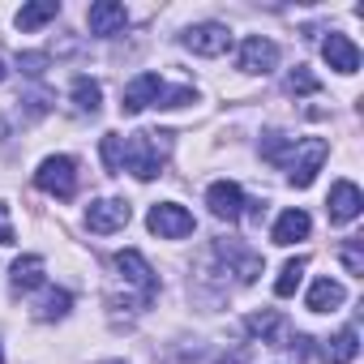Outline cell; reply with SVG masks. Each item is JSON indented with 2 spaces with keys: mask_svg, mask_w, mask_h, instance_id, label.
<instances>
[{
  "mask_svg": "<svg viewBox=\"0 0 364 364\" xmlns=\"http://www.w3.org/2000/svg\"><path fill=\"white\" fill-rule=\"evenodd\" d=\"M167 154H171V133H150V129L133 133V137H124V167L120 171H133L137 180H154L163 171Z\"/></svg>",
  "mask_w": 364,
  "mask_h": 364,
  "instance_id": "cell-1",
  "label": "cell"
},
{
  "mask_svg": "<svg viewBox=\"0 0 364 364\" xmlns=\"http://www.w3.org/2000/svg\"><path fill=\"white\" fill-rule=\"evenodd\" d=\"M206 262H215V266H219L223 287H228V274H232L240 287L257 283V274H262V257H257L253 249L236 245V240H215V245H210V253H206Z\"/></svg>",
  "mask_w": 364,
  "mask_h": 364,
  "instance_id": "cell-2",
  "label": "cell"
},
{
  "mask_svg": "<svg viewBox=\"0 0 364 364\" xmlns=\"http://www.w3.org/2000/svg\"><path fill=\"white\" fill-rule=\"evenodd\" d=\"M330 159V141L326 137H300L296 146H291V159L283 163L287 167V180L296 189H309L313 180H317V171H321V163Z\"/></svg>",
  "mask_w": 364,
  "mask_h": 364,
  "instance_id": "cell-3",
  "label": "cell"
},
{
  "mask_svg": "<svg viewBox=\"0 0 364 364\" xmlns=\"http://www.w3.org/2000/svg\"><path fill=\"white\" fill-rule=\"evenodd\" d=\"M35 185L48 193V198H73L77 193V163L69 159V154H48L43 163H39V171H35Z\"/></svg>",
  "mask_w": 364,
  "mask_h": 364,
  "instance_id": "cell-4",
  "label": "cell"
},
{
  "mask_svg": "<svg viewBox=\"0 0 364 364\" xmlns=\"http://www.w3.org/2000/svg\"><path fill=\"white\" fill-rule=\"evenodd\" d=\"M180 48H189L193 56H223V52H232V31L223 26V22H193V26H185L180 31Z\"/></svg>",
  "mask_w": 364,
  "mask_h": 364,
  "instance_id": "cell-5",
  "label": "cell"
},
{
  "mask_svg": "<svg viewBox=\"0 0 364 364\" xmlns=\"http://www.w3.org/2000/svg\"><path fill=\"white\" fill-rule=\"evenodd\" d=\"M116 270H120L124 287H133V291H137V300H141V304H150V300L159 296V274L150 270V262H146L137 249H120V253H116Z\"/></svg>",
  "mask_w": 364,
  "mask_h": 364,
  "instance_id": "cell-6",
  "label": "cell"
},
{
  "mask_svg": "<svg viewBox=\"0 0 364 364\" xmlns=\"http://www.w3.org/2000/svg\"><path fill=\"white\" fill-rule=\"evenodd\" d=\"M146 228L159 240H185V236H193V215L180 206V202H159V206H150Z\"/></svg>",
  "mask_w": 364,
  "mask_h": 364,
  "instance_id": "cell-7",
  "label": "cell"
},
{
  "mask_svg": "<svg viewBox=\"0 0 364 364\" xmlns=\"http://www.w3.org/2000/svg\"><path fill=\"white\" fill-rule=\"evenodd\" d=\"M236 65H240V73H249V77H266V73L279 69V43L266 39V35H249V39L240 43V52H236Z\"/></svg>",
  "mask_w": 364,
  "mask_h": 364,
  "instance_id": "cell-8",
  "label": "cell"
},
{
  "mask_svg": "<svg viewBox=\"0 0 364 364\" xmlns=\"http://www.w3.org/2000/svg\"><path fill=\"white\" fill-rule=\"evenodd\" d=\"M129 219H133V210H129V202H124V198H99V202H90V206H86V228H90V232H99V236L120 232Z\"/></svg>",
  "mask_w": 364,
  "mask_h": 364,
  "instance_id": "cell-9",
  "label": "cell"
},
{
  "mask_svg": "<svg viewBox=\"0 0 364 364\" xmlns=\"http://www.w3.org/2000/svg\"><path fill=\"white\" fill-rule=\"evenodd\" d=\"M206 206H210L215 219L236 223V219L245 215V189L236 185V180H215V185L206 189Z\"/></svg>",
  "mask_w": 364,
  "mask_h": 364,
  "instance_id": "cell-10",
  "label": "cell"
},
{
  "mask_svg": "<svg viewBox=\"0 0 364 364\" xmlns=\"http://www.w3.org/2000/svg\"><path fill=\"white\" fill-rule=\"evenodd\" d=\"M163 77L159 73H137L129 86H124V95H120V107L129 112V116H137V112H146V107H154L159 103V95H163Z\"/></svg>",
  "mask_w": 364,
  "mask_h": 364,
  "instance_id": "cell-11",
  "label": "cell"
},
{
  "mask_svg": "<svg viewBox=\"0 0 364 364\" xmlns=\"http://www.w3.org/2000/svg\"><path fill=\"white\" fill-rule=\"evenodd\" d=\"M86 26H90V35H99V39L120 35V31L129 26V9L120 5V0H95L90 14H86Z\"/></svg>",
  "mask_w": 364,
  "mask_h": 364,
  "instance_id": "cell-12",
  "label": "cell"
},
{
  "mask_svg": "<svg viewBox=\"0 0 364 364\" xmlns=\"http://www.w3.org/2000/svg\"><path fill=\"white\" fill-rule=\"evenodd\" d=\"M321 56H326V65H330L334 73H343V77L360 73V48H355L347 35H338V31H330V35H326V43H321Z\"/></svg>",
  "mask_w": 364,
  "mask_h": 364,
  "instance_id": "cell-13",
  "label": "cell"
},
{
  "mask_svg": "<svg viewBox=\"0 0 364 364\" xmlns=\"http://www.w3.org/2000/svg\"><path fill=\"white\" fill-rule=\"evenodd\" d=\"M326 206H330V223H351L364 210V193H360L355 180H338V185L330 189V202Z\"/></svg>",
  "mask_w": 364,
  "mask_h": 364,
  "instance_id": "cell-14",
  "label": "cell"
},
{
  "mask_svg": "<svg viewBox=\"0 0 364 364\" xmlns=\"http://www.w3.org/2000/svg\"><path fill=\"white\" fill-rule=\"evenodd\" d=\"M309 232H313V219H309V210L291 206V210H283V215L274 219V228H270V240L287 249V245H296V240H309Z\"/></svg>",
  "mask_w": 364,
  "mask_h": 364,
  "instance_id": "cell-15",
  "label": "cell"
},
{
  "mask_svg": "<svg viewBox=\"0 0 364 364\" xmlns=\"http://www.w3.org/2000/svg\"><path fill=\"white\" fill-rule=\"evenodd\" d=\"M347 300V287L338 283V279H313V287H309V296H304V304L313 309V313H330V309H338Z\"/></svg>",
  "mask_w": 364,
  "mask_h": 364,
  "instance_id": "cell-16",
  "label": "cell"
},
{
  "mask_svg": "<svg viewBox=\"0 0 364 364\" xmlns=\"http://www.w3.org/2000/svg\"><path fill=\"white\" fill-rule=\"evenodd\" d=\"M9 287H14V291H35V287H43V257H39V253L18 257L14 270H9Z\"/></svg>",
  "mask_w": 364,
  "mask_h": 364,
  "instance_id": "cell-17",
  "label": "cell"
},
{
  "mask_svg": "<svg viewBox=\"0 0 364 364\" xmlns=\"http://www.w3.org/2000/svg\"><path fill=\"white\" fill-rule=\"evenodd\" d=\"M60 0H31V5L18 9V31H43L48 22H56Z\"/></svg>",
  "mask_w": 364,
  "mask_h": 364,
  "instance_id": "cell-18",
  "label": "cell"
},
{
  "mask_svg": "<svg viewBox=\"0 0 364 364\" xmlns=\"http://www.w3.org/2000/svg\"><path fill=\"white\" fill-rule=\"evenodd\" d=\"M355 351H360V334L347 326V330H338V334L321 347V364H351Z\"/></svg>",
  "mask_w": 364,
  "mask_h": 364,
  "instance_id": "cell-19",
  "label": "cell"
},
{
  "mask_svg": "<svg viewBox=\"0 0 364 364\" xmlns=\"http://www.w3.org/2000/svg\"><path fill=\"white\" fill-rule=\"evenodd\" d=\"M245 330H249L253 338H262V343L279 347V334H283V317H279L274 309H262V313H249V317H245Z\"/></svg>",
  "mask_w": 364,
  "mask_h": 364,
  "instance_id": "cell-20",
  "label": "cell"
},
{
  "mask_svg": "<svg viewBox=\"0 0 364 364\" xmlns=\"http://www.w3.org/2000/svg\"><path fill=\"white\" fill-rule=\"evenodd\" d=\"M69 95H73V107L82 112V116H95L99 112V103H103V86L95 82V77H73V86H69Z\"/></svg>",
  "mask_w": 364,
  "mask_h": 364,
  "instance_id": "cell-21",
  "label": "cell"
},
{
  "mask_svg": "<svg viewBox=\"0 0 364 364\" xmlns=\"http://www.w3.org/2000/svg\"><path fill=\"white\" fill-rule=\"evenodd\" d=\"M69 309H73V296L65 287H56V291H43L35 313H39V321H60V317H69Z\"/></svg>",
  "mask_w": 364,
  "mask_h": 364,
  "instance_id": "cell-22",
  "label": "cell"
},
{
  "mask_svg": "<svg viewBox=\"0 0 364 364\" xmlns=\"http://www.w3.org/2000/svg\"><path fill=\"white\" fill-rule=\"evenodd\" d=\"M304 270H309V257H291V262L279 270V279H274V296H296Z\"/></svg>",
  "mask_w": 364,
  "mask_h": 364,
  "instance_id": "cell-23",
  "label": "cell"
},
{
  "mask_svg": "<svg viewBox=\"0 0 364 364\" xmlns=\"http://www.w3.org/2000/svg\"><path fill=\"white\" fill-rule=\"evenodd\" d=\"M99 150H103V163H107V171H120V167H124V137H120V133H107Z\"/></svg>",
  "mask_w": 364,
  "mask_h": 364,
  "instance_id": "cell-24",
  "label": "cell"
},
{
  "mask_svg": "<svg viewBox=\"0 0 364 364\" xmlns=\"http://www.w3.org/2000/svg\"><path fill=\"white\" fill-rule=\"evenodd\" d=\"M338 262L347 266V274H364V249H360V240H355V236L338 249Z\"/></svg>",
  "mask_w": 364,
  "mask_h": 364,
  "instance_id": "cell-25",
  "label": "cell"
},
{
  "mask_svg": "<svg viewBox=\"0 0 364 364\" xmlns=\"http://www.w3.org/2000/svg\"><path fill=\"white\" fill-rule=\"evenodd\" d=\"M317 86H321V82H317L309 69H291V73H287V90H291V95H317Z\"/></svg>",
  "mask_w": 364,
  "mask_h": 364,
  "instance_id": "cell-26",
  "label": "cell"
},
{
  "mask_svg": "<svg viewBox=\"0 0 364 364\" xmlns=\"http://www.w3.org/2000/svg\"><path fill=\"white\" fill-rule=\"evenodd\" d=\"M185 103H198V90L193 86H180V90H167L163 86V95H159L154 107H185Z\"/></svg>",
  "mask_w": 364,
  "mask_h": 364,
  "instance_id": "cell-27",
  "label": "cell"
},
{
  "mask_svg": "<svg viewBox=\"0 0 364 364\" xmlns=\"http://www.w3.org/2000/svg\"><path fill=\"white\" fill-rule=\"evenodd\" d=\"M296 146V137H283V133H270L266 137V159L270 163H287V150Z\"/></svg>",
  "mask_w": 364,
  "mask_h": 364,
  "instance_id": "cell-28",
  "label": "cell"
},
{
  "mask_svg": "<svg viewBox=\"0 0 364 364\" xmlns=\"http://www.w3.org/2000/svg\"><path fill=\"white\" fill-rule=\"evenodd\" d=\"M18 65H22V69H26L31 77H39V73H43V65H48V56H43V52H26V56H22Z\"/></svg>",
  "mask_w": 364,
  "mask_h": 364,
  "instance_id": "cell-29",
  "label": "cell"
},
{
  "mask_svg": "<svg viewBox=\"0 0 364 364\" xmlns=\"http://www.w3.org/2000/svg\"><path fill=\"white\" fill-rule=\"evenodd\" d=\"M0 245H14V219H9L5 202H0Z\"/></svg>",
  "mask_w": 364,
  "mask_h": 364,
  "instance_id": "cell-30",
  "label": "cell"
},
{
  "mask_svg": "<svg viewBox=\"0 0 364 364\" xmlns=\"http://www.w3.org/2000/svg\"><path fill=\"white\" fill-rule=\"evenodd\" d=\"M219 364H253V355H249V347H232L219 355Z\"/></svg>",
  "mask_w": 364,
  "mask_h": 364,
  "instance_id": "cell-31",
  "label": "cell"
},
{
  "mask_svg": "<svg viewBox=\"0 0 364 364\" xmlns=\"http://www.w3.org/2000/svg\"><path fill=\"white\" fill-rule=\"evenodd\" d=\"M95 364H124V360H95Z\"/></svg>",
  "mask_w": 364,
  "mask_h": 364,
  "instance_id": "cell-32",
  "label": "cell"
},
{
  "mask_svg": "<svg viewBox=\"0 0 364 364\" xmlns=\"http://www.w3.org/2000/svg\"><path fill=\"white\" fill-rule=\"evenodd\" d=\"M5 73H9V69H5V60H0V82H5Z\"/></svg>",
  "mask_w": 364,
  "mask_h": 364,
  "instance_id": "cell-33",
  "label": "cell"
},
{
  "mask_svg": "<svg viewBox=\"0 0 364 364\" xmlns=\"http://www.w3.org/2000/svg\"><path fill=\"white\" fill-rule=\"evenodd\" d=\"M0 364H5V347H0Z\"/></svg>",
  "mask_w": 364,
  "mask_h": 364,
  "instance_id": "cell-34",
  "label": "cell"
}]
</instances>
